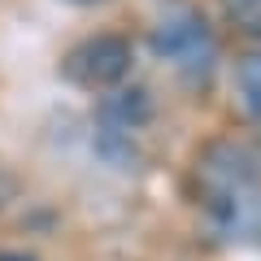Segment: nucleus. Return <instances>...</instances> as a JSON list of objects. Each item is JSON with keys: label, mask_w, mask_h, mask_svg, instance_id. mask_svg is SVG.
<instances>
[{"label": "nucleus", "mask_w": 261, "mask_h": 261, "mask_svg": "<svg viewBox=\"0 0 261 261\" xmlns=\"http://www.w3.org/2000/svg\"><path fill=\"white\" fill-rule=\"evenodd\" d=\"M0 261H35V257H27V252H0Z\"/></svg>", "instance_id": "7"}, {"label": "nucleus", "mask_w": 261, "mask_h": 261, "mask_svg": "<svg viewBox=\"0 0 261 261\" xmlns=\"http://www.w3.org/2000/svg\"><path fill=\"white\" fill-rule=\"evenodd\" d=\"M214 222L222 226L231 240L261 244V183H257V187H248L244 196H235L231 205L214 209Z\"/></svg>", "instance_id": "4"}, {"label": "nucleus", "mask_w": 261, "mask_h": 261, "mask_svg": "<svg viewBox=\"0 0 261 261\" xmlns=\"http://www.w3.org/2000/svg\"><path fill=\"white\" fill-rule=\"evenodd\" d=\"M196 183H200V196L214 214V209L231 205L235 196L261 183V166L252 157V148H244L240 140H214L196 157Z\"/></svg>", "instance_id": "2"}, {"label": "nucleus", "mask_w": 261, "mask_h": 261, "mask_svg": "<svg viewBox=\"0 0 261 261\" xmlns=\"http://www.w3.org/2000/svg\"><path fill=\"white\" fill-rule=\"evenodd\" d=\"M152 53L192 87L209 83L214 61H218V44H214L205 18L196 9H170L166 18L152 27Z\"/></svg>", "instance_id": "1"}, {"label": "nucleus", "mask_w": 261, "mask_h": 261, "mask_svg": "<svg viewBox=\"0 0 261 261\" xmlns=\"http://www.w3.org/2000/svg\"><path fill=\"white\" fill-rule=\"evenodd\" d=\"M235 87H240V100H244L248 122L261 135V48L248 53V57H240V65H235Z\"/></svg>", "instance_id": "5"}, {"label": "nucleus", "mask_w": 261, "mask_h": 261, "mask_svg": "<svg viewBox=\"0 0 261 261\" xmlns=\"http://www.w3.org/2000/svg\"><path fill=\"white\" fill-rule=\"evenodd\" d=\"M222 13L244 31V35H257L261 39V0H218Z\"/></svg>", "instance_id": "6"}, {"label": "nucleus", "mask_w": 261, "mask_h": 261, "mask_svg": "<svg viewBox=\"0 0 261 261\" xmlns=\"http://www.w3.org/2000/svg\"><path fill=\"white\" fill-rule=\"evenodd\" d=\"M70 5H100V0H70Z\"/></svg>", "instance_id": "8"}, {"label": "nucleus", "mask_w": 261, "mask_h": 261, "mask_svg": "<svg viewBox=\"0 0 261 261\" xmlns=\"http://www.w3.org/2000/svg\"><path fill=\"white\" fill-rule=\"evenodd\" d=\"M130 61H135V53H130L126 35H92V39L70 48V57H65V79L79 83V87L100 92V87H113V83H122L130 74Z\"/></svg>", "instance_id": "3"}]
</instances>
